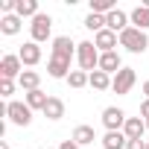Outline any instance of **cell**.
I'll use <instances>...</instances> for the list:
<instances>
[{
	"label": "cell",
	"mask_w": 149,
	"mask_h": 149,
	"mask_svg": "<svg viewBox=\"0 0 149 149\" xmlns=\"http://www.w3.org/2000/svg\"><path fill=\"white\" fill-rule=\"evenodd\" d=\"M76 56V44H73L70 35H58L53 38V53H50V61H47V73L53 79H67L70 76V61Z\"/></svg>",
	"instance_id": "obj_1"
},
{
	"label": "cell",
	"mask_w": 149,
	"mask_h": 149,
	"mask_svg": "<svg viewBox=\"0 0 149 149\" xmlns=\"http://www.w3.org/2000/svg\"><path fill=\"white\" fill-rule=\"evenodd\" d=\"M76 61H79V67L85 73L100 70V50H97V44L94 41H79L76 44Z\"/></svg>",
	"instance_id": "obj_2"
},
{
	"label": "cell",
	"mask_w": 149,
	"mask_h": 149,
	"mask_svg": "<svg viewBox=\"0 0 149 149\" xmlns=\"http://www.w3.org/2000/svg\"><path fill=\"white\" fill-rule=\"evenodd\" d=\"M120 47H126L129 53H146V47H149V35L140 32V29H134V26H129V29L120 32Z\"/></svg>",
	"instance_id": "obj_3"
},
{
	"label": "cell",
	"mask_w": 149,
	"mask_h": 149,
	"mask_svg": "<svg viewBox=\"0 0 149 149\" xmlns=\"http://www.w3.org/2000/svg\"><path fill=\"white\" fill-rule=\"evenodd\" d=\"M134 82H137L134 67H123L120 73H114V79H111V91H114L117 97H126V94L134 88Z\"/></svg>",
	"instance_id": "obj_4"
},
{
	"label": "cell",
	"mask_w": 149,
	"mask_h": 149,
	"mask_svg": "<svg viewBox=\"0 0 149 149\" xmlns=\"http://www.w3.org/2000/svg\"><path fill=\"white\" fill-rule=\"evenodd\" d=\"M50 32H53V18L44 15V12H38V15L32 18V24H29V35H32V41L41 44V41L50 38Z\"/></svg>",
	"instance_id": "obj_5"
},
{
	"label": "cell",
	"mask_w": 149,
	"mask_h": 149,
	"mask_svg": "<svg viewBox=\"0 0 149 149\" xmlns=\"http://www.w3.org/2000/svg\"><path fill=\"white\" fill-rule=\"evenodd\" d=\"M6 117H9L15 126H29V123H32V108H29L26 102L12 100V102L6 105Z\"/></svg>",
	"instance_id": "obj_6"
},
{
	"label": "cell",
	"mask_w": 149,
	"mask_h": 149,
	"mask_svg": "<svg viewBox=\"0 0 149 149\" xmlns=\"http://www.w3.org/2000/svg\"><path fill=\"white\" fill-rule=\"evenodd\" d=\"M126 111L123 108H117V105H108L105 111H102V126L108 129V132H123V126H126Z\"/></svg>",
	"instance_id": "obj_7"
},
{
	"label": "cell",
	"mask_w": 149,
	"mask_h": 149,
	"mask_svg": "<svg viewBox=\"0 0 149 149\" xmlns=\"http://www.w3.org/2000/svg\"><path fill=\"white\" fill-rule=\"evenodd\" d=\"M24 73V61L18 56H3L0 58V79H21Z\"/></svg>",
	"instance_id": "obj_8"
},
{
	"label": "cell",
	"mask_w": 149,
	"mask_h": 149,
	"mask_svg": "<svg viewBox=\"0 0 149 149\" xmlns=\"http://www.w3.org/2000/svg\"><path fill=\"white\" fill-rule=\"evenodd\" d=\"M132 26V21H129V15L123 12V9H114V12H108L105 15V29H111V32H123V29H129Z\"/></svg>",
	"instance_id": "obj_9"
},
{
	"label": "cell",
	"mask_w": 149,
	"mask_h": 149,
	"mask_svg": "<svg viewBox=\"0 0 149 149\" xmlns=\"http://www.w3.org/2000/svg\"><path fill=\"white\" fill-rule=\"evenodd\" d=\"M100 70L102 73H120L123 70V58H120V53L117 50H111V53H100Z\"/></svg>",
	"instance_id": "obj_10"
},
{
	"label": "cell",
	"mask_w": 149,
	"mask_h": 149,
	"mask_svg": "<svg viewBox=\"0 0 149 149\" xmlns=\"http://www.w3.org/2000/svg\"><path fill=\"white\" fill-rule=\"evenodd\" d=\"M94 44H97V50H100V53H111V50H117L120 35H117V32H111V29H102V32H97V35H94Z\"/></svg>",
	"instance_id": "obj_11"
},
{
	"label": "cell",
	"mask_w": 149,
	"mask_h": 149,
	"mask_svg": "<svg viewBox=\"0 0 149 149\" xmlns=\"http://www.w3.org/2000/svg\"><path fill=\"white\" fill-rule=\"evenodd\" d=\"M18 58H21L26 67H35V64L41 61V47H38L35 41H26V44L18 50Z\"/></svg>",
	"instance_id": "obj_12"
},
{
	"label": "cell",
	"mask_w": 149,
	"mask_h": 149,
	"mask_svg": "<svg viewBox=\"0 0 149 149\" xmlns=\"http://www.w3.org/2000/svg\"><path fill=\"white\" fill-rule=\"evenodd\" d=\"M143 132H146V120H140V117H129L123 126V134L129 140H143Z\"/></svg>",
	"instance_id": "obj_13"
},
{
	"label": "cell",
	"mask_w": 149,
	"mask_h": 149,
	"mask_svg": "<svg viewBox=\"0 0 149 149\" xmlns=\"http://www.w3.org/2000/svg\"><path fill=\"white\" fill-rule=\"evenodd\" d=\"M70 140L76 143V146H91L97 140V132H94V126H76L73 134H70Z\"/></svg>",
	"instance_id": "obj_14"
},
{
	"label": "cell",
	"mask_w": 149,
	"mask_h": 149,
	"mask_svg": "<svg viewBox=\"0 0 149 149\" xmlns=\"http://www.w3.org/2000/svg\"><path fill=\"white\" fill-rule=\"evenodd\" d=\"M129 21H132V26H134V29L146 32V29H149V6H134V9H132V15H129Z\"/></svg>",
	"instance_id": "obj_15"
},
{
	"label": "cell",
	"mask_w": 149,
	"mask_h": 149,
	"mask_svg": "<svg viewBox=\"0 0 149 149\" xmlns=\"http://www.w3.org/2000/svg\"><path fill=\"white\" fill-rule=\"evenodd\" d=\"M47 120H61L64 117V102L58 100V97H50L47 100V105H44V111H41Z\"/></svg>",
	"instance_id": "obj_16"
},
{
	"label": "cell",
	"mask_w": 149,
	"mask_h": 149,
	"mask_svg": "<svg viewBox=\"0 0 149 149\" xmlns=\"http://www.w3.org/2000/svg\"><path fill=\"white\" fill-rule=\"evenodd\" d=\"M21 21L24 18H18V15H0V32L3 35H18L21 32Z\"/></svg>",
	"instance_id": "obj_17"
},
{
	"label": "cell",
	"mask_w": 149,
	"mask_h": 149,
	"mask_svg": "<svg viewBox=\"0 0 149 149\" xmlns=\"http://www.w3.org/2000/svg\"><path fill=\"white\" fill-rule=\"evenodd\" d=\"M126 143H129V137L123 132H105V137H102V149H126Z\"/></svg>",
	"instance_id": "obj_18"
},
{
	"label": "cell",
	"mask_w": 149,
	"mask_h": 149,
	"mask_svg": "<svg viewBox=\"0 0 149 149\" xmlns=\"http://www.w3.org/2000/svg\"><path fill=\"white\" fill-rule=\"evenodd\" d=\"M18 85L29 94V91H38V85H41V73H35V70H24L21 73V79H18Z\"/></svg>",
	"instance_id": "obj_19"
},
{
	"label": "cell",
	"mask_w": 149,
	"mask_h": 149,
	"mask_svg": "<svg viewBox=\"0 0 149 149\" xmlns=\"http://www.w3.org/2000/svg\"><path fill=\"white\" fill-rule=\"evenodd\" d=\"M111 79H114V76H108V73H102V70H94L91 79H88V85H91L94 91H108V88H111Z\"/></svg>",
	"instance_id": "obj_20"
},
{
	"label": "cell",
	"mask_w": 149,
	"mask_h": 149,
	"mask_svg": "<svg viewBox=\"0 0 149 149\" xmlns=\"http://www.w3.org/2000/svg\"><path fill=\"white\" fill-rule=\"evenodd\" d=\"M15 15L18 18H35L38 15V0H18Z\"/></svg>",
	"instance_id": "obj_21"
},
{
	"label": "cell",
	"mask_w": 149,
	"mask_h": 149,
	"mask_svg": "<svg viewBox=\"0 0 149 149\" xmlns=\"http://www.w3.org/2000/svg\"><path fill=\"white\" fill-rule=\"evenodd\" d=\"M47 100H50V97H47V94H44L41 88H38V91H29V94H26V105H29L32 111H44Z\"/></svg>",
	"instance_id": "obj_22"
},
{
	"label": "cell",
	"mask_w": 149,
	"mask_h": 149,
	"mask_svg": "<svg viewBox=\"0 0 149 149\" xmlns=\"http://www.w3.org/2000/svg\"><path fill=\"white\" fill-rule=\"evenodd\" d=\"M114 9H117L114 0H91V12H94V15H102V18H105V15L114 12Z\"/></svg>",
	"instance_id": "obj_23"
},
{
	"label": "cell",
	"mask_w": 149,
	"mask_h": 149,
	"mask_svg": "<svg viewBox=\"0 0 149 149\" xmlns=\"http://www.w3.org/2000/svg\"><path fill=\"white\" fill-rule=\"evenodd\" d=\"M88 79H91V73H85V70H73L70 76H67V85H70V88H85Z\"/></svg>",
	"instance_id": "obj_24"
},
{
	"label": "cell",
	"mask_w": 149,
	"mask_h": 149,
	"mask_svg": "<svg viewBox=\"0 0 149 149\" xmlns=\"http://www.w3.org/2000/svg\"><path fill=\"white\" fill-rule=\"evenodd\" d=\"M85 26H88V29H94V35H97V32H102V29H105V18L91 12V15L85 18Z\"/></svg>",
	"instance_id": "obj_25"
},
{
	"label": "cell",
	"mask_w": 149,
	"mask_h": 149,
	"mask_svg": "<svg viewBox=\"0 0 149 149\" xmlns=\"http://www.w3.org/2000/svg\"><path fill=\"white\" fill-rule=\"evenodd\" d=\"M15 94V79H0V97H12Z\"/></svg>",
	"instance_id": "obj_26"
},
{
	"label": "cell",
	"mask_w": 149,
	"mask_h": 149,
	"mask_svg": "<svg viewBox=\"0 0 149 149\" xmlns=\"http://www.w3.org/2000/svg\"><path fill=\"white\" fill-rule=\"evenodd\" d=\"M126 149H146V140H129Z\"/></svg>",
	"instance_id": "obj_27"
},
{
	"label": "cell",
	"mask_w": 149,
	"mask_h": 149,
	"mask_svg": "<svg viewBox=\"0 0 149 149\" xmlns=\"http://www.w3.org/2000/svg\"><path fill=\"white\" fill-rule=\"evenodd\" d=\"M140 117H146V123H149V100L140 102Z\"/></svg>",
	"instance_id": "obj_28"
},
{
	"label": "cell",
	"mask_w": 149,
	"mask_h": 149,
	"mask_svg": "<svg viewBox=\"0 0 149 149\" xmlns=\"http://www.w3.org/2000/svg\"><path fill=\"white\" fill-rule=\"evenodd\" d=\"M58 149H82V146H76L73 140H61V146H58Z\"/></svg>",
	"instance_id": "obj_29"
},
{
	"label": "cell",
	"mask_w": 149,
	"mask_h": 149,
	"mask_svg": "<svg viewBox=\"0 0 149 149\" xmlns=\"http://www.w3.org/2000/svg\"><path fill=\"white\" fill-rule=\"evenodd\" d=\"M143 94H146V100H149V79L143 82Z\"/></svg>",
	"instance_id": "obj_30"
},
{
	"label": "cell",
	"mask_w": 149,
	"mask_h": 149,
	"mask_svg": "<svg viewBox=\"0 0 149 149\" xmlns=\"http://www.w3.org/2000/svg\"><path fill=\"white\" fill-rule=\"evenodd\" d=\"M0 149H9V143H6V140H0Z\"/></svg>",
	"instance_id": "obj_31"
},
{
	"label": "cell",
	"mask_w": 149,
	"mask_h": 149,
	"mask_svg": "<svg viewBox=\"0 0 149 149\" xmlns=\"http://www.w3.org/2000/svg\"><path fill=\"white\" fill-rule=\"evenodd\" d=\"M146 149H149V140H146Z\"/></svg>",
	"instance_id": "obj_32"
}]
</instances>
